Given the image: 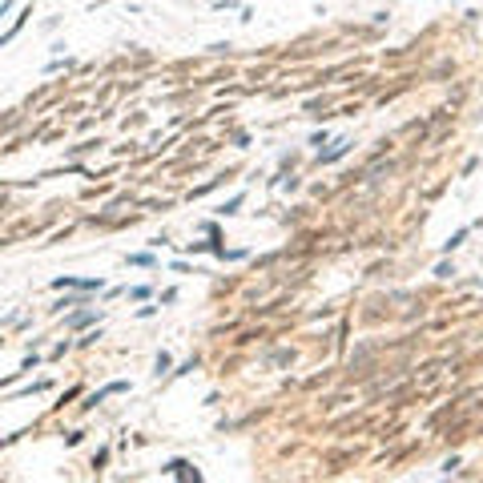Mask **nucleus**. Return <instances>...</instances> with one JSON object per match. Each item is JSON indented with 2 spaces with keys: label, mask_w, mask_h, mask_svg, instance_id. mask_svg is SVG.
<instances>
[{
  "label": "nucleus",
  "mask_w": 483,
  "mask_h": 483,
  "mask_svg": "<svg viewBox=\"0 0 483 483\" xmlns=\"http://www.w3.org/2000/svg\"><path fill=\"white\" fill-rule=\"evenodd\" d=\"M53 286H56V290H65V286H77V290H101V278H69V274H65V278H56Z\"/></svg>",
  "instance_id": "nucleus-1"
},
{
  "label": "nucleus",
  "mask_w": 483,
  "mask_h": 483,
  "mask_svg": "<svg viewBox=\"0 0 483 483\" xmlns=\"http://www.w3.org/2000/svg\"><path fill=\"white\" fill-rule=\"evenodd\" d=\"M129 262H133V266H149L153 258H149V254H129Z\"/></svg>",
  "instance_id": "nucleus-2"
}]
</instances>
